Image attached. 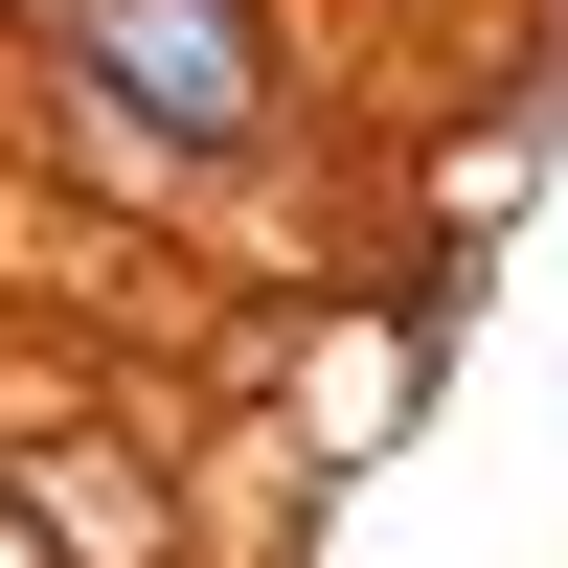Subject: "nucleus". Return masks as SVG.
<instances>
[{"label":"nucleus","instance_id":"f257e3e1","mask_svg":"<svg viewBox=\"0 0 568 568\" xmlns=\"http://www.w3.org/2000/svg\"><path fill=\"white\" fill-rule=\"evenodd\" d=\"M45 69H91L182 182H251L273 136H296V23H273V0H69Z\"/></svg>","mask_w":568,"mask_h":568},{"label":"nucleus","instance_id":"f03ea898","mask_svg":"<svg viewBox=\"0 0 568 568\" xmlns=\"http://www.w3.org/2000/svg\"><path fill=\"white\" fill-rule=\"evenodd\" d=\"M0 478H23V524L69 568H182V478L136 433H0Z\"/></svg>","mask_w":568,"mask_h":568},{"label":"nucleus","instance_id":"7ed1b4c3","mask_svg":"<svg viewBox=\"0 0 568 568\" xmlns=\"http://www.w3.org/2000/svg\"><path fill=\"white\" fill-rule=\"evenodd\" d=\"M45 23H69V0H0V69H23V45H45Z\"/></svg>","mask_w":568,"mask_h":568}]
</instances>
